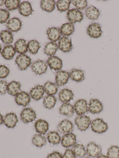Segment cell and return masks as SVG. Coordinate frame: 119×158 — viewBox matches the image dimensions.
I'll use <instances>...</instances> for the list:
<instances>
[{
	"label": "cell",
	"mask_w": 119,
	"mask_h": 158,
	"mask_svg": "<svg viewBox=\"0 0 119 158\" xmlns=\"http://www.w3.org/2000/svg\"><path fill=\"white\" fill-rule=\"evenodd\" d=\"M91 129L93 132L101 134L105 133L108 128V124L101 118H98L91 121Z\"/></svg>",
	"instance_id": "1"
},
{
	"label": "cell",
	"mask_w": 119,
	"mask_h": 158,
	"mask_svg": "<svg viewBox=\"0 0 119 158\" xmlns=\"http://www.w3.org/2000/svg\"><path fill=\"white\" fill-rule=\"evenodd\" d=\"M74 123L79 130L85 131L89 128L91 125V120L89 116L84 114L78 115L75 118Z\"/></svg>",
	"instance_id": "2"
},
{
	"label": "cell",
	"mask_w": 119,
	"mask_h": 158,
	"mask_svg": "<svg viewBox=\"0 0 119 158\" xmlns=\"http://www.w3.org/2000/svg\"><path fill=\"white\" fill-rule=\"evenodd\" d=\"M20 118L21 121L24 123H29L35 120L36 114L32 108H24L20 113Z\"/></svg>",
	"instance_id": "3"
},
{
	"label": "cell",
	"mask_w": 119,
	"mask_h": 158,
	"mask_svg": "<svg viewBox=\"0 0 119 158\" xmlns=\"http://www.w3.org/2000/svg\"><path fill=\"white\" fill-rule=\"evenodd\" d=\"M67 17L70 23L75 24L76 23H81L83 20V14L76 9L69 10L67 13Z\"/></svg>",
	"instance_id": "4"
},
{
	"label": "cell",
	"mask_w": 119,
	"mask_h": 158,
	"mask_svg": "<svg viewBox=\"0 0 119 158\" xmlns=\"http://www.w3.org/2000/svg\"><path fill=\"white\" fill-rule=\"evenodd\" d=\"M47 63L44 61L38 60L33 62L31 65L32 71L36 75H41L46 73L47 70Z\"/></svg>",
	"instance_id": "5"
},
{
	"label": "cell",
	"mask_w": 119,
	"mask_h": 158,
	"mask_svg": "<svg viewBox=\"0 0 119 158\" xmlns=\"http://www.w3.org/2000/svg\"><path fill=\"white\" fill-rule=\"evenodd\" d=\"M16 64L21 71L26 70L31 64V59L26 54L18 55L15 60Z\"/></svg>",
	"instance_id": "6"
},
{
	"label": "cell",
	"mask_w": 119,
	"mask_h": 158,
	"mask_svg": "<svg viewBox=\"0 0 119 158\" xmlns=\"http://www.w3.org/2000/svg\"><path fill=\"white\" fill-rule=\"evenodd\" d=\"M74 129L73 123L68 119H64L59 123L57 126L58 132L65 135L72 133Z\"/></svg>",
	"instance_id": "7"
},
{
	"label": "cell",
	"mask_w": 119,
	"mask_h": 158,
	"mask_svg": "<svg viewBox=\"0 0 119 158\" xmlns=\"http://www.w3.org/2000/svg\"><path fill=\"white\" fill-rule=\"evenodd\" d=\"M101 26L97 23H93L88 26L86 29V33L91 38L97 39L102 35Z\"/></svg>",
	"instance_id": "8"
},
{
	"label": "cell",
	"mask_w": 119,
	"mask_h": 158,
	"mask_svg": "<svg viewBox=\"0 0 119 158\" xmlns=\"http://www.w3.org/2000/svg\"><path fill=\"white\" fill-rule=\"evenodd\" d=\"M77 142L76 136L73 133H68L63 135L61 137V143L62 147L65 148L73 147Z\"/></svg>",
	"instance_id": "9"
},
{
	"label": "cell",
	"mask_w": 119,
	"mask_h": 158,
	"mask_svg": "<svg viewBox=\"0 0 119 158\" xmlns=\"http://www.w3.org/2000/svg\"><path fill=\"white\" fill-rule=\"evenodd\" d=\"M73 107L74 112L78 115H84L88 111L87 102L84 99H81L75 102Z\"/></svg>",
	"instance_id": "10"
},
{
	"label": "cell",
	"mask_w": 119,
	"mask_h": 158,
	"mask_svg": "<svg viewBox=\"0 0 119 158\" xmlns=\"http://www.w3.org/2000/svg\"><path fill=\"white\" fill-rule=\"evenodd\" d=\"M86 153L91 158H96L101 154L102 149L99 145L96 144L95 142H91L86 146Z\"/></svg>",
	"instance_id": "11"
},
{
	"label": "cell",
	"mask_w": 119,
	"mask_h": 158,
	"mask_svg": "<svg viewBox=\"0 0 119 158\" xmlns=\"http://www.w3.org/2000/svg\"><path fill=\"white\" fill-rule=\"evenodd\" d=\"M29 94L25 91H20L15 96V101L17 105L26 107L29 104L31 101Z\"/></svg>",
	"instance_id": "12"
},
{
	"label": "cell",
	"mask_w": 119,
	"mask_h": 158,
	"mask_svg": "<svg viewBox=\"0 0 119 158\" xmlns=\"http://www.w3.org/2000/svg\"><path fill=\"white\" fill-rule=\"evenodd\" d=\"M18 122V119L16 114L15 113H8L3 117V124L7 128H14Z\"/></svg>",
	"instance_id": "13"
},
{
	"label": "cell",
	"mask_w": 119,
	"mask_h": 158,
	"mask_svg": "<svg viewBox=\"0 0 119 158\" xmlns=\"http://www.w3.org/2000/svg\"><path fill=\"white\" fill-rule=\"evenodd\" d=\"M58 47V48L63 52H69L73 48L71 40L67 37H62L59 40Z\"/></svg>",
	"instance_id": "14"
},
{
	"label": "cell",
	"mask_w": 119,
	"mask_h": 158,
	"mask_svg": "<svg viewBox=\"0 0 119 158\" xmlns=\"http://www.w3.org/2000/svg\"><path fill=\"white\" fill-rule=\"evenodd\" d=\"M88 111L93 114H99L103 110L102 103L97 99H91L88 105Z\"/></svg>",
	"instance_id": "15"
},
{
	"label": "cell",
	"mask_w": 119,
	"mask_h": 158,
	"mask_svg": "<svg viewBox=\"0 0 119 158\" xmlns=\"http://www.w3.org/2000/svg\"><path fill=\"white\" fill-rule=\"evenodd\" d=\"M70 78L69 73L65 71H59L56 73L55 84L58 86L66 85Z\"/></svg>",
	"instance_id": "16"
},
{
	"label": "cell",
	"mask_w": 119,
	"mask_h": 158,
	"mask_svg": "<svg viewBox=\"0 0 119 158\" xmlns=\"http://www.w3.org/2000/svg\"><path fill=\"white\" fill-rule=\"evenodd\" d=\"M46 63L50 69L55 71H60L62 67V60L57 56H50L47 59Z\"/></svg>",
	"instance_id": "17"
},
{
	"label": "cell",
	"mask_w": 119,
	"mask_h": 158,
	"mask_svg": "<svg viewBox=\"0 0 119 158\" xmlns=\"http://www.w3.org/2000/svg\"><path fill=\"white\" fill-rule=\"evenodd\" d=\"M22 26V23L19 18L14 17L8 20L7 23L6 27L11 32H17L20 30Z\"/></svg>",
	"instance_id": "18"
},
{
	"label": "cell",
	"mask_w": 119,
	"mask_h": 158,
	"mask_svg": "<svg viewBox=\"0 0 119 158\" xmlns=\"http://www.w3.org/2000/svg\"><path fill=\"white\" fill-rule=\"evenodd\" d=\"M45 93L44 86L42 85H37L31 89L29 92L31 98L34 100L38 101L43 97Z\"/></svg>",
	"instance_id": "19"
},
{
	"label": "cell",
	"mask_w": 119,
	"mask_h": 158,
	"mask_svg": "<svg viewBox=\"0 0 119 158\" xmlns=\"http://www.w3.org/2000/svg\"><path fill=\"white\" fill-rule=\"evenodd\" d=\"M35 131L38 134L45 135L49 129V124L46 120L39 119L34 123Z\"/></svg>",
	"instance_id": "20"
},
{
	"label": "cell",
	"mask_w": 119,
	"mask_h": 158,
	"mask_svg": "<svg viewBox=\"0 0 119 158\" xmlns=\"http://www.w3.org/2000/svg\"><path fill=\"white\" fill-rule=\"evenodd\" d=\"M74 94L70 89H63L59 93V99L61 102L67 103L73 99Z\"/></svg>",
	"instance_id": "21"
},
{
	"label": "cell",
	"mask_w": 119,
	"mask_h": 158,
	"mask_svg": "<svg viewBox=\"0 0 119 158\" xmlns=\"http://www.w3.org/2000/svg\"><path fill=\"white\" fill-rule=\"evenodd\" d=\"M48 39L51 42H55L59 40L61 38V32L60 29L57 27H52L48 28L46 31Z\"/></svg>",
	"instance_id": "22"
},
{
	"label": "cell",
	"mask_w": 119,
	"mask_h": 158,
	"mask_svg": "<svg viewBox=\"0 0 119 158\" xmlns=\"http://www.w3.org/2000/svg\"><path fill=\"white\" fill-rule=\"evenodd\" d=\"M59 113L61 115L70 117L74 113V107L69 102L63 103L59 108Z\"/></svg>",
	"instance_id": "23"
},
{
	"label": "cell",
	"mask_w": 119,
	"mask_h": 158,
	"mask_svg": "<svg viewBox=\"0 0 119 158\" xmlns=\"http://www.w3.org/2000/svg\"><path fill=\"white\" fill-rule=\"evenodd\" d=\"M20 14L22 16L28 17L32 14L33 9L31 4L29 2L25 1L21 2L18 8Z\"/></svg>",
	"instance_id": "24"
},
{
	"label": "cell",
	"mask_w": 119,
	"mask_h": 158,
	"mask_svg": "<svg viewBox=\"0 0 119 158\" xmlns=\"http://www.w3.org/2000/svg\"><path fill=\"white\" fill-rule=\"evenodd\" d=\"M70 78L73 81L80 83L84 80V72L80 69H73L69 72Z\"/></svg>",
	"instance_id": "25"
},
{
	"label": "cell",
	"mask_w": 119,
	"mask_h": 158,
	"mask_svg": "<svg viewBox=\"0 0 119 158\" xmlns=\"http://www.w3.org/2000/svg\"><path fill=\"white\" fill-rule=\"evenodd\" d=\"M85 14L86 16L88 19L95 21L98 19L100 15V12L95 6L91 5L86 8L85 10Z\"/></svg>",
	"instance_id": "26"
},
{
	"label": "cell",
	"mask_w": 119,
	"mask_h": 158,
	"mask_svg": "<svg viewBox=\"0 0 119 158\" xmlns=\"http://www.w3.org/2000/svg\"><path fill=\"white\" fill-rule=\"evenodd\" d=\"M16 53L15 48L12 45H8L5 46L3 49L1 54L2 57L6 60H11L14 58Z\"/></svg>",
	"instance_id": "27"
},
{
	"label": "cell",
	"mask_w": 119,
	"mask_h": 158,
	"mask_svg": "<svg viewBox=\"0 0 119 158\" xmlns=\"http://www.w3.org/2000/svg\"><path fill=\"white\" fill-rule=\"evenodd\" d=\"M21 84L19 82L13 81L8 84L7 88V93L12 96H16L20 92Z\"/></svg>",
	"instance_id": "28"
},
{
	"label": "cell",
	"mask_w": 119,
	"mask_h": 158,
	"mask_svg": "<svg viewBox=\"0 0 119 158\" xmlns=\"http://www.w3.org/2000/svg\"><path fill=\"white\" fill-rule=\"evenodd\" d=\"M16 52L20 54H24L28 51V44L26 40L23 39L18 40L15 44Z\"/></svg>",
	"instance_id": "29"
},
{
	"label": "cell",
	"mask_w": 119,
	"mask_h": 158,
	"mask_svg": "<svg viewBox=\"0 0 119 158\" xmlns=\"http://www.w3.org/2000/svg\"><path fill=\"white\" fill-rule=\"evenodd\" d=\"M46 139L52 145H58L61 142V138L58 132L53 131L47 133Z\"/></svg>",
	"instance_id": "30"
},
{
	"label": "cell",
	"mask_w": 119,
	"mask_h": 158,
	"mask_svg": "<svg viewBox=\"0 0 119 158\" xmlns=\"http://www.w3.org/2000/svg\"><path fill=\"white\" fill-rule=\"evenodd\" d=\"M46 139L44 135L37 134L34 135L32 139L33 144L38 148H42L46 144Z\"/></svg>",
	"instance_id": "31"
},
{
	"label": "cell",
	"mask_w": 119,
	"mask_h": 158,
	"mask_svg": "<svg viewBox=\"0 0 119 158\" xmlns=\"http://www.w3.org/2000/svg\"><path fill=\"white\" fill-rule=\"evenodd\" d=\"M43 86L45 92L47 95L54 96L57 93L58 86L55 83H52L50 81H47L45 83Z\"/></svg>",
	"instance_id": "32"
},
{
	"label": "cell",
	"mask_w": 119,
	"mask_h": 158,
	"mask_svg": "<svg viewBox=\"0 0 119 158\" xmlns=\"http://www.w3.org/2000/svg\"><path fill=\"white\" fill-rule=\"evenodd\" d=\"M55 2L54 0H42L41 1V9L45 11L51 13L55 10Z\"/></svg>",
	"instance_id": "33"
},
{
	"label": "cell",
	"mask_w": 119,
	"mask_h": 158,
	"mask_svg": "<svg viewBox=\"0 0 119 158\" xmlns=\"http://www.w3.org/2000/svg\"><path fill=\"white\" fill-rule=\"evenodd\" d=\"M0 39L4 44L8 45L14 41L13 34L9 30H4L0 33Z\"/></svg>",
	"instance_id": "34"
},
{
	"label": "cell",
	"mask_w": 119,
	"mask_h": 158,
	"mask_svg": "<svg viewBox=\"0 0 119 158\" xmlns=\"http://www.w3.org/2000/svg\"><path fill=\"white\" fill-rule=\"evenodd\" d=\"M60 29L61 35L65 37L71 35L74 32V25L70 23L63 24Z\"/></svg>",
	"instance_id": "35"
},
{
	"label": "cell",
	"mask_w": 119,
	"mask_h": 158,
	"mask_svg": "<svg viewBox=\"0 0 119 158\" xmlns=\"http://www.w3.org/2000/svg\"><path fill=\"white\" fill-rule=\"evenodd\" d=\"M58 49L57 44L55 42H50L47 43L44 49L45 54L48 56H54Z\"/></svg>",
	"instance_id": "36"
},
{
	"label": "cell",
	"mask_w": 119,
	"mask_h": 158,
	"mask_svg": "<svg viewBox=\"0 0 119 158\" xmlns=\"http://www.w3.org/2000/svg\"><path fill=\"white\" fill-rule=\"evenodd\" d=\"M57 100L54 96L47 95L44 98L43 104L46 109H52L55 107Z\"/></svg>",
	"instance_id": "37"
},
{
	"label": "cell",
	"mask_w": 119,
	"mask_h": 158,
	"mask_svg": "<svg viewBox=\"0 0 119 158\" xmlns=\"http://www.w3.org/2000/svg\"><path fill=\"white\" fill-rule=\"evenodd\" d=\"M73 152L76 157L79 158H84L86 155V151L84 146L82 144H76L73 147Z\"/></svg>",
	"instance_id": "38"
},
{
	"label": "cell",
	"mask_w": 119,
	"mask_h": 158,
	"mask_svg": "<svg viewBox=\"0 0 119 158\" xmlns=\"http://www.w3.org/2000/svg\"><path fill=\"white\" fill-rule=\"evenodd\" d=\"M41 48L40 43L37 40H31L29 41L28 43V48L29 52L31 54H36L38 53V51Z\"/></svg>",
	"instance_id": "39"
},
{
	"label": "cell",
	"mask_w": 119,
	"mask_h": 158,
	"mask_svg": "<svg viewBox=\"0 0 119 158\" xmlns=\"http://www.w3.org/2000/svg\"><path fill=\"white\" fill-rule=\"evenodd\" d=\"M71 3L70 0H59L56 3L58 10L61 12L68 11Z\"/></svg>",
	"instance_id": "40"
},
{
	"label": "cell",
	"mask_w": 119,
	"mask_h": 158,
	"mask_svg": "<svg viewBox=\"0 0 119 158\" xmlns=\"http://www.w3.org/2000/svg\"><path fill=\"white\" fill-rule=\"evenodd\" d=\"M20 4L19 0H6L4 4L7 10L12 11L18 9Z\"/></svg>",
	"instance_id": "41"
},
{
	"label": "cell",
	"mask_w": 119,
	"mask_h": 158,
	"mask_svg": "<svg viewBox=\"0 0 119 158\" xmlns=\"http://www.w3.org/2000/svg\"><path fill=\"white\" fill-rule=\"evenodd\" d=\"M107 156L108 158H119V147L112 146L108 149Z\"/></svg>",
	"instance_id": "42"
},
{
	"label": "cell",
	"mask_w": 119,
	"mask_h": 158,
	"mask_svg": "<svg viewBox=\"0 0 119 158\" xmlns=\"http://www.w3.org/2000/svg\"><path fill=\"white\" fill-rule=\"evenodd\" d=\"M71 3L75 6L77 10H83L87 6V1L86 0H73Z\"/></svg>",
	"instance_id": "43"
},
{
	"label": "cell",
	"mask_w": 119,
	"mask_h": 158,
	"mask_svg": "<svg viewBox=\"0 0 119 158\" xmlns=\"http://www.w3.org/2000/svg\"><path fill=\"white\" fill-rule=\"evenodd\" d=\"M10 17V13L8 11L5 9H0V24L6 23Z\"/></svg>",
	"instance_id": "44"
},
{
	"label": "cell",
	"mask_w": 119,
	"mask_h": 158,
	"mask_svg": "<svg viewBox=\"0 0 119 158\" xmlns=\"http://www.w3.org/2000/svg\"><path fill=\"white\" fill-rule=\"evenodd\" d=\"M10 71L8 67L5 65H0V78H6L9 74Z\"/></svg>",
	"instance_id": "45"
},
{
	"label": "cell",
	"mask_w": 119,
	"mask_h": 158,
	"mask_svg": "<svg viewBox=\"0 0 119 158\" xmlns=\"http://www.w3.org/2000/svg\"><path fill=\"white\" fill-rule=\"evenodd\" d=\"M8 84L6 80H0V94L3 95L7 92Z\"/></svg>",
	"instance_id": "46"
},
{
	"label": "cell",
	"mask_w": 119,
	"mask_h": 158,
	"mask_svg": "<svg viewBox=\"0 0 119 158\" xmlns=\"http://www.w3.org/2000/svg\"><path fill=\"white\" fill-rule=\"evenodd\" d=\"M76 157L73 149L69 148L67 149L62 155V158H76Z\"/></svg>",
	"instance_id": "47"
},
{
	"label": "cell",
	"mask_w": 119,
	"mask_h": 158,
	"mask_svg": "<svg viewBox=\"0 0 119 158\" xmlns=\"http://www.w3.org/2000/svg\"><path fill=\"white\" fill-rule=\"evenodd\" d=\"M46 158H62V154L57 151H54L49 153Z\"/></svg>",
	"instance_id": "48"
},
{
	"label": "cell",
	"mask_w": 119,
	"mask_h": 158,
	"mask_svg": "<svg viewBox=\"0 0 119 158\" xmlns=\"http://www.w3.org/2000/svg\"><path fill=\"white\" fill-rule=\"evenodd\" d=\"M3 124V116L0 113V126Z\"/></svg>",
	"instance_id": "49"
},
{
	"label": "cell",
	"mask_w": 119,
	"mask_h": 158,
	"mask_svg": "<svg viewBox=\"0 0 119 158\" xmlns=\"http://www.w3.org/2000/svg\"><path fill=\"white\" fill-rule=\"evenodd\" d=\"M96 158H108V157L106 155H103V154H101L99 156H98Z\"/></svg>",
	"instance_id": "50"
},
{
	"label": "cell",
	"mask_w": 119,
	"mask_h": 158,
	"mask_svg": "<svg viewBox=\"0 0 119 158\" xmlns=\"http://www.w3.org/2000/svg\"><path fill=\"white\" fill-rule=\"evenodd\" d=\"M5 1H4V0H0V6H3V4H5Z\"/></svg>",
	"instance_id": "51"
},
{
	"label": "cell",
	"mask_w": 119,
	"mask_h": 158,
	"mask_svg": "<svg viewBox=\"0 0 119 158\" xmlns=\"http://www.w3.org/2000/svg\"><path fill=\"white\" fill-rule=\"evenodd\" d=\"M2 45H1V44H0V53H1V52H2Z\"/></svg>",
	"instance_id": "52"
},
{
	"label": "cell",
	"mask_w": 119,
	"mask_h": 158,
	"mask_svg": "<svg viewBox=\"0 0 119 158\" xmlns=\"http://www.w3.org/2000/svg\"><path fill=\"white\" fill-rule=\"evenodd\" d=\"M90 158V157H85V158Z\"/></svg>",
	"instance_id": "53"
}]
</instances>
